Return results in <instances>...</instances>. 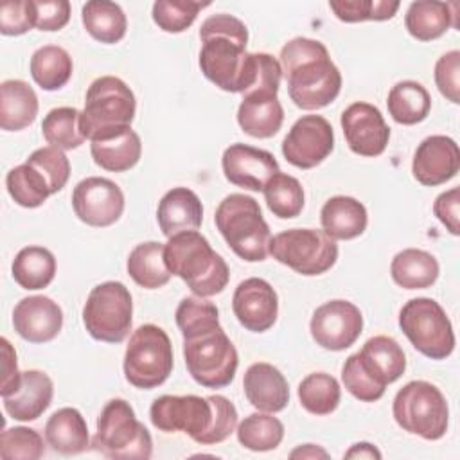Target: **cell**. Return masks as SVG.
<instances>
[{
  "label": "cell",
  "instance_id": "cell-43",
  "mask_svg": "<svg viewBox=\"0 0 460 460\" xmlns=\"http://www.w3.org/2000/svg\"><path fill=\"white\" fill-rule=\"evenodd\" d=\"M208 2H196V0H156L153 4V22L164 31L171 34H178L187 31L198 13L203 7H208Z\"/></svg>",
  "mask_w": 460,
  "mask_h": 460
},
{
  "label": "cell",
  "instance_id": "cell-7",
  "mask_svg": "<svg viewBox=\"0 0 460 460\" xmlns=\"http://www.w3.org/2000/svg\"><path fill=\"white\" fill-rule=\"evenodd\" d=\"M392 413L399 428L424 440H438L447 431V401L435 385L422 379L406 383L395 394Z\"/></svg>",
  "mask_w": 460,
  "mask_h": 460
},
{
  "label": "cell",
  "instance_id": "cell-15",
  "mask_svg": "<svg viewBox=\"0 0 460 460\" xmlns=\"http://www.w3.org/2000/svg\"><path fill=\"white\" fill-rule=\"evenodd\" d=\"M122 189L102 176H88L72 190V208L75 216L90 226H110L124 212Z\"/></svg>",
  "mask_w": 460,
  "mask_h": 460
},
{
  "label": "cell",
  "instance_id": "cell-6",
  "mask_svg": "<svg viewBox=\"0 0 460 460\" xmlns=\"http://www.w3.org/2000/svg\"><path fill=\"white\" fill-rule=\"evenodd\" d=\"M137 111L131 88L115 75H101L86 90L84 110L81 111V131L92 142L129 128Z\"/></svg>",
  "mask_w": 460,
  "mask_h": 460
},
{
  "label": "cell",
  "instance_id": "cell-23",
  "mask_svg": "<svg viewBox=\"0 0 460 460\" xmlns=\"http://www.w3.org/2000/svg\"><path fill=\"white\" fill-rule=\"evenodd\" d=\"M156 221L167 239L180 232L198 230L203 223L201 199L187 187H174L158 201Z\"/></svg>",
  "mask_w": 460,
  "mask_h": 460
},
{
  "label": "cell",
  "instance_id": "cell-25",
  "mask_svg": "<svg viewBox=\"0 0 460 460\" xmlns=\"http://www.w3.org/2000/svg\"><path fill=\"white\" fill-rule=\"evenodd\" d=\"M356 354L365 372L385 388L397 381L406 370L404 350L392 336H372Z\"/></svg>",
  "mask_w": 460,
  "mask_h": 460
},
{
  "label": "cell",
  "instance_id": "cell-54",
  "mask_svg": "<svg viewBox=\"0 0 460 460\" xmlns=\"http://www.w3.org/2000/svg\"><path fill=\"white\" fill-rule=\"evenodd\" d=\"M289 458H329V453L314 444H304L298 446L289 453Z\"/></svg>",
  "mask_w": 460,
  "mask_h": 460
},
{
  "label": "cell",
  "instance_id": "cell-27",
  "mask_svg": "<svg viewBox=\"0 0 460 460\" xmlns=\"http://www.w3.org/2000/svg\"><path fill=\"white\" fill-rule=\"evenodd\" d=\"M322 230L334 241L359 237L368 225V214L361 201L352 196H332L320 210Z\"/></svg>",
  "mask_w": 460,
  "mask_h": 460
},
{
  "label": "cell",
  "instance_id": "cell-40",
  "mask_svg": "<svg viewBox=\"0 0 460 460\" xmlns=\"http://www.w3.org/2000/svg\"><path fill=\"white\" fill-rule=\"evenodd\" d=\"M268 208L280 219L296 217L304 208L302 183L286 172L273 174L262 189Z\"/></svg>",
  "mask_w": 460,
  "mask_h": 460
},
{
  "label": "cell",
  "instance_id": "cell-3",
  "mask_svg": "<svg viewBox=\"0 0 460 460\" xmlns=\"http://www.w3.org/2000/svg\"><path fill=\"white\" fill-rule=\"evenodd\" d=\"M164 259L169 271L180 277L194 296L219 295L230 280L228 264L198 230L169 237L164 246Z\"/></svg>",
  "mask_w": 460,
  "mask_h": 460
},
{
  "label": "cell",
  "instance_id": "cell-53",
  "mask_svg": "<svg viewBox=\"0 0 460 460\" xmlns=\"http://www.w3.org/2000/svg\"><path fill=\"white\" fill-rule=\"evenodd\" d=\"M345 458H381V451L370 442H358L350 446Z\"/></svg>",
  "mask_w": 460,
  "mask_h": 460
},
{
  "label": "cell",
  "instance_id": "cell-4",
  "mask_svg": "<svg viewBox=\"0 0 460 460\" xmlns=\"http://www.w3.org/2000/svg\"><path fill=\"white\" fill-rule=\"evenodd\" d=\"M214 221L221 237L239 259L246 262L266 261L271 232L259 203L252 196L228 194L217 205Z\"/></svg>",
  "mask_w": 460,
  "mask_h": 460
},
{
  "label": "cell",
  "instance_id": "cell-42",
  "mask_svg": "<svg viewBox=\"0 0 460 460\" xmlns=\"http://www.w3.org/2000/svg\"><path fill=\"white\" fill-rule=\"evenodd\" d=\"M174 318L183 338L219 327V311L216 304L201 296H185L178 304Z\"/></svg>",
  "mask_w": 460,
  "mask_h": 460
},
{
  "label": "cell",
  "instance_id": "cell-10",
  "mask_svg": "<svg viewBox=\"0 0 460 460\" xmlns=\"http://www.w3.org/2000/svg\"><path fill=\"white\" fill-rule=\"evenodd\" d=\"M83 323L86 332L97 341H124L133 325L129 289L117 280H106L92 288L83 307Z\"/></svg>",
  "mask_w": 460,
  "mask_h": 460
},
{
  "label": "cell",
  "instance_id": "cell-9",
  "mask_svg": "<svg viewBox=\"0 0 460 460\" xmlns=\"http://www.w3.org/2000/svg\"><path fill=\"white\" fill-rule=\"evenodd\" d=\"M183 359L190 377L205 388L228 386L239 365L237 349L221 325L183 338Z\"/></svg>",
  "mask_w": 460,
  "mask_h": 460
},
{
  "label": "cell",
  "instance_id": "cell-38",
  "mask_svg": "<svg viewBox=\"0 0 460 460\" xmlns=\"http://www.w3.org/2000/svg\"><path fill=\"white\" fill-rule=\"evenodd\" d=\"M298 399L305 411L313 415H329L341 401V388L338 379L331 374L313 372L300 381Z\"/></svg>",
  "mask_w": 460,
  "mask_h": 460
},
{
  "label": "cell",
  "instance_id": "cell-33",
  "mask_svg": "<svg viewBox=\"0 0 460 460\" xmlns=\"http://www.w3.org/2000/svg\"><path fill=\"white\" fill-rule=\"evenodd\" d=\"M86 32L106 45L119 43L128 31V18L122 7L110 0H90L81 9Z\"/></svg>",
  "mask_w": 460,
  "mask_h": 460
},
{
  "label": "cell",
  "instance_id": "cell-2",
  "mask_svg": "<svg viewBox=\"0 0 460 460\" xmlns=\"http://www.w3.org/2000/svg\"><path fill=\"white\" fill-rule=\"evenodd\" d=\"M280 68L295 106L311 111L329 106L341 90V74L327 47L313 38H293L280 49Z\"/></svg>",
  "mask_w": 460,
  "mask_h": 460
},
{
  "label": "cell",
  "instance_id": "cell-39",
  "mask_svg": "<svg viewBox=\"0 0 460 460\" xmlns=\"http://www.w3.org/2000/svg\"><path fill=\"white\" fill-rule=\"evenodd\" d=\"M41 133L52 147L61 151L77 149L86 140L81 131V111L70 106L50 110L41 122Z\"/></svg>",
  "mask_w": 460,
  "mask_h": 460
},
{
  "label": "cell",
  "instance_id": "cell-31",
  "mask_svg": "<svg viewBox=\"0 0 460 460\" xmlns=\"http://www.w3.org/2000/svg\"><path fill=\"white\" fill-rule=\"evenodd\" d=\"M440 268L437 259L420 248H404L395 253L390 264L392 280L404 289H426L438 279Z\"/></svg>",
  "mask_w": 460,
  "mask_h": 460
},
{
  "label": "cell",
  "instance_id": "cell-13",
  "mask_svg": "<svg viewBox=\"0 0 460 460\" xmlns=\"http://www.w3.org/2000/svg\"><path fill=\"white\" fill-rule=\"evenodd\" d=\"M334 149V131L322 115H302L282 140L286 162L298 169L320 165Z\"/></svg>",
  "mask_w": 460,
  "mask_h": 460
},
{
  "label": "cell",
  "instance_id": "cell-36",
  "mask_svg": "<svg viewBox=\"0 0 460 460\" xmlns=\"http://www.w3.org/2000/svg\"><path fill=\"white\" fill-rule=\"evenodd\" d=\"M31 75L34 83L47 92L63 88L74 72L70 54L59 45H43L31 56Z\"/></svg>",
  "mask_w": 460,
  "mask_h": 460
},
{
  "label": "cell",
  "instance_id": "cell-51",
  "mask_svg": "<svg viewBox=\"0 0 460 460\" xmlns=\"http://www.w3.org/2000/svg\"><path fill=\"white\" fill-rule=\"evenodd\" d=\"M458 207H460V189L458 187H453V189L438 194L433 203V214L446 226V230L453 235L460 234Z\"/></svg>",
  "mask_w": 460,
  "mask_h": 460
},
{
  "label": "cell",
  "instance_id": "cell-37",
  "mask_svg": "<svg viewBox=\"0 0 460 460\" xmlns=\"http://www.w3.org/2000/svg\"><path fill=\"white\" fill-rule=\"evenodd\" d=\"M237 440L250 451L277 449L284 438V424L268 411H255L237 424Z\"/></svg>",
  "mask_w": 460,
  "mask_h": 460
},
{
  "label": "cell",
  "instance_id": "cell-28",
  "mask_svg": "<svg viewBox=\"0 0 460 460\" xmlns=\"http://www.w3.org/2000/svg\"><path fill=\"white\" fill-rule=\"evenodd\" d=\"M458 4H446L437 0H417L411 2L404 14V27L411 38L419 41H431L446 34L455 22Z\"/></svg>",
  "mask_w": 460,
  "mask_h": 460
},
{
  "label": "cell",
  "instance_id": "cell-17",
  "mask_svg": "<svg viewBox=\"0 0 460 460\" xmlns=\"http://www.w3.org/2000/svg\"><path fill=\"white\" fill-rule=\"evenodd\" d=\"M232 311L246 331L266 332L279 316L277 291L264 279H244L234 291Z\"/></svg>",
  "mask_w": 460,
  "mask_h": 460
},
{
  "label": "cell",
  "instance_id": "cell-29",
  "mask_svg": "<svg viewBox=\"0 0 460 460\" xmlns=\"http://www.w3.org/2000/svg\"><path fill=\"white\" fill-rule=\"evenodd\" d=\"M38 95L22 79H7L0 84V128L4 131H22L38 115Z\"/></svg>",
  "mask_w": 460,
  "mask_h": 460
},
{
  "label": "cell",
  "instance_id": "cell-16",
  "mask_svg": "<svg viewBox=\"0 0 460 460\" xmlns=\"http://www.w3.org/2000/svg\"><path fill=\"white\" fill-rule=\"evenodd\" d=\"M341 129L349 149L359 156H379L390 140V128L379 108L370 102H352L341 113Z\"/></svg>",
  "mask_w": 460,
  "mask_h": 460
},
{
  "label": "cell",
  "instance_id": "cell-12",
  "mask_svg": "<svg viewBox=\"0 0 460 460\" xmlns=\"http://www.w3.org/2000/svg\"><path fill=\"white\" fill-rule=\"evenodd\" d=\"M270 255L304 277H314L336 264L338 244L323 230L289 228L271 237Z\"/></svg>",
  "mask_w": 460,
  "mask_h": 460
},
{
  "label": "cell",
  "instance_id": "cell-49",
  "mask_svg": "<svg viewBox=\"0 0 460 460\" xmlns=\"http://www.w3.org/2000/svg\"><path fill=\"white\" fill-rule=\"evenodd\" d=\"M435 84L453 104L460 102V52L449 50L435 63Z\"/></svg>",
  "mask_w": 460,
  "mask_h": 460
},
{
  "label": "cell",
  "instance_id": "cell-24",
  "mask_svg": "<svg viewBox=\"0 0 460 460\" xmlns=\"http://www.w3.org/2000/svg\"><path fill=\"white\" fill-rule=\"evenodd\" d=\"M284 122V108L277 93L253 92L241 99L237 108L239 128L253 138H271Z\"/></svg>",
  "mask_w": 460,
  "mask_h": 460
},
{
  "label": "cell",
  "instance_id": "cell-14",
  "mask_svg": "<svg viewBox=\"0 0 460 460\" xmlns=\"http://www.w3.org/2000/svg\"><path fill=\"white\" fill-rule=\"evenodd\" d=\"M309 331L316 345L327 350H345L363 332V314L349 300H329L314 309Z\"/></svg>",
  "mask_w": 460,
  "mask_h": 460
},
{
  "label": "cell",
  "instance_id": "cell-50",
  "mask_svg": "<svg viewBox=\"0 0 460 460\" xmlns=\"http://www.w3.org/2000/svg\"><path fill=\"white\" fill-rule=\"evenodd\" d=\"M34 27L40 31H61L70 20V4L66 0H32Z\"/></svg>",
  "mask_w": 460,
  "mask_h": 460
},
{
  "label": "cell",
  "instance_id": "cell-1",
  "mask_svg": "<svg viewBox=\"0 0 460 460\" xmlns=\"http://www.w3.org/2000/svg\"><path fill=\"white\" fill-rule=\"evenodd\" d=\"M149 417L164 433L181 431L201 446H212L235 431L239 415L225 395H160L153 401Z\"/></svg>",
  "mask_w": 460,
  "mask_h": 460
},
{
  "label": "cell",
  "instance_id": "cell-45",
  "mask_svg": "<svg viewBox=\"0 0 460 460\" xmlns=\"http://www.w3.org/2000/svg\"><path fill=\"white\" fill-rule=\"evenodd\" d=\"M43 453V437L32 428L14 426L0 435V456L4 460H38Z\"/></svg>",
  "mask_w": 460,
  "mask_h": 460
},
{
  "label": "cell",
  "instance_id": "cell-26",
  "mask_svg": "<svg viewBox=\"0 0 460 460\" xmlns=\"http://www.w3.org/2000/svg\"><path fill=\"white\" fill-rule=\"evenodd\" d=\"M90 153L95 165L101 169L110 172H124L138 164L142 156V140L129 126L102 138L92 140Z\"/></svg>",
  "mask_w": 460,
  "mask_h": 460
},
{
  "label": "cell",
  "instance_id": "cell-5",
  "mask_svg": "<svg viewBox=\"0 0 460 460\" xmlns=\"http://www.w3.org/2000/svg\"><path fill=\"white\" fill-rule=\"evenodd\" d=\"M92 447L113 460H147L153 455V438L124 399H111L97 417Z\"/></svg>",
  "mask_w": 460,
  "mask_h": 460
},
{
  "label": "cell",
  "instance_id": "cell-32",
  "mask_svg": "<svg viewBox=\"0 0 460 460\" xmlns=\"http://www.w3.org/2000/svg\"><path fill=\"white\" fill-rule=\"evenodd\" d=\"M164 246L158 241H146L129 252L126 268L133 282L140 288L158 289L171 280L172 273L165 264Z\"/></svg>",
  "mask_w": 460,
  "mask_h": 460
},
{
  "label": "cell",
  "instance_id": "cell-21",
  "mask_svg": "<svg viewBox=\"0 0 460 460\" xmlns=\"http://www.w3.org/2000/svg\"><path fill=\"white\" fill-rule=\"evenodd\" d=\"M243 390L248 402L259 411L279 413L289 402V386L284 374L266 361L253 363L246 368Z\"/></svg>",
  "mask_w": 460,
  "mask_h": 460
},
{
  "label": "cell",
  "instance_id": "cell-8",
  "mask_svg": "<svg viewBox=\"0 0 460 460\" xmlns=\"http://www.w3.org/2000/svg\"><path fill=\"white\" fill-rule=\"evenodd\" d=\"M172 345L167 332L146 323L133 331L124 352V377L140 390H153L167 381L172 372Z\"/></svg>",
  "mask_w": 460,
  "mask_h": 460
},
{
  "label": "cell",
  "instance_id": "cell-44",
  "mask_svg": "<svg viewBox=\"0 0 460 460\" xmlns=\"http://www.w3.org/2000/svg\"><path fill=\"white\" fill-rule=\"evenodd\" d=\"M397 0H332L331 11L345 23L358 22H385L392 20L399 9Z\"/></svg>",
  "mask_w": 460,
  "mask_h": 460
},
{
  "label": "cell",
  "instance_id": "cell-52",
  "mask_svg": "<svg viewBox=\"0 0 460 460\" xmlns=\"http://www.w3.org/2000/svg\"><path fill=\"white\" fill-rule=\"evenodd\" d=\"M2 345V397L11 395L22 379V372L18 370V361H16V350L9 343L7 338L0 340Z\"/></svg>",
  "mask_w": 460,
  "mask_h": 460
},
{
  "label": "cell",
  "instance_id": "cell-35",
  "mask_svg": "<svg viewBox=\"0 0 460 460\" xmlns=\"http://www.w3.org/2000/svg\"><path fill=\"white\" fill-rule=\"evenodd\" d=\"M390 117L402 126L422 122L431 110L429 92L419 81H399L392 86L386 99Z\"/></svg>",
  "mask_w": 460,
  "mask_h": 460
},
{
  "label": "cell",
  "instance_id": "cell-48",
  "mask_svg": "<svg viewBox=\"0 0 460 460\" xmlns=\"http://www.w3.org/2000/svg\"><path fill=\"white\" fill-rule=\"evenodd\" d=\"M32 27V0H9L0 5V32L4 36H22Z\"/></svg>",
  "mask_w": 460,
  "mask_h": 460
},
{
  "label": "cell",
  "instance_id": "cell-22",
  "mask_svg": "<svg viewBox=\"0 0 460 460\" xmlns=\"http://www.w3.org/2000/svg\"><path fill=\"white\" fill-rule=\"evenodd\" d=\"M54 397V383L41 370H23L18 388L2 397L4 410L20 422L36 420L50 406Z\"/></svg>",
  "mask_w": 460,
  "mask_h": 460
},
{
  "label": "cell",
  "instance_id": "cell-18",
  "mask_svg": "<svg viewBox=\"0 0 460 460\" xmlns=\"http://www.w3.org/2000/svg\"><path fill=\"white\" fill-rule=\"evenodd\" d=\"M221 167L225 178L232 185L255 192L262 190L268 180L280 171L279 162L270 151L241 142L232 144L223 151Z\"/></svg>",
  "mask_w": 460,
  "mask_h": 460
},
{
  "label": "cell",
  "instance_id": "cell-46",
  "mask_svg": "<svg viewBox=\"0 0 460 460\" xmlns=\"http://www.w3.org/2000/svg\"><path fill=\"white\" fill-rule=\"evenodd\" d=\"M25 164L34 167L45 178V181L49 183L50 194L59 192L70 178V160L61 149L52 146L32 151L25 160Z\"/></svg>",
  "mask_w": 460,
  "mask_h": 460
},
{
  "label": "cell",
  "instance_id": "cell-30",
  "mask_svg": "<svg viewBox=\"0 0 460 460\" xmlns=\"http://www.w3.org/2000/svg\"><path fill=\"white\" fill-rule=\"evenodd\" d=\"M47 444L61 455H79L90 444L88 426L79 410L65 406L54 411L45 424Z\"/></svg>",
  "mask_w": 460,
  "mask_h": 460
},
{
  "label": "cell",
  "instance_id": "cell-47",
  "mask_svg": "<svg viewBox=\"0 0 460 460\" xmlns=\"http://www.w3.org/2000/svg\"><path fill=\"white\" fill-rule=\"evenodd\" d=\"M341 381L350 395L363 402L379 401L385 395V386L377 385L361 367L358 354H350L341 367Z\"/></svg>",
  "mask_w": 460,
  "mask_h": 460
},
{
  "label": "cell",
  "instance_id": "cell-20",
  "mask_svg": "<svg viewBox=\"0 0 460 460\" xmlns=\"http://www.w3.org/2000/svg\"><path fill=\"white\" fill-rule=\"evenodd\" d=\"M13 327L29 343H47L59 334L63 311L58 302L45 295L25 296L14 305Z\"/></svg>",
  "mask_w": 460,
  "mask_h": 460
},
{
  "label": "cell",
  "instance_id": "cell-11",
  "mask_svg": "<svg viewBox=\"0 0 460 460\" xmlns=\"http://www.w3.org/2000/svg\"><path fill=\"white\" fill-rule=\"evenodd\" d=\"M399 327L413 349L429 359H446L455 350L451 320L433 298L408 300L399 313Z\"/></svg>",
  "mask_w": 460,
  "mask_h": 460
},
{
  "label": "cell",
  "instance_id": "cell-19",
  "mask_svg": "<svg viewBox=\"0 0 460 460\" xmlns=\"http://www.w3.org/2000/svg\"><path fill=\"white\" fill-rule=\"evenodd\" d=\"M460 169L458 144L446 135H431L424 138L411 160L413 178L426 187H437L456 176Z\"/></svg>",
  "mask_w": 460,
  "mask_h": 460
},
{
  "label": "cell",
  "instance_id": "cell-34",
  "mask_svg": "<svg viewBox=\"0 0 460 460\" xmlns=\"http://www.w3.org/2000/svg\"><path fill=\"white\" fill-rule=\"evenodd\" d=\"M11 273L22 289H43L56 277V257L43 246H25L16 253Z\"/></svg>",
  "mask_w": 460,
  "mask_h": 460
},
{
  "label": "cell",
  "instance_id": "cell-41",
  "mask_svg": "<svg viewBox=\"0 0 460 460\" xmlns=\"http://www.w3.org/2000/svg\"><path fill=\"white\" fill-rule=\"evenodd\" d=\"M5 187L14 203L23 208H36L50 196L49 183L29 164L13 167L5 176Z\"/></svg>",
  "mask_w": 460,
  "mask_h": 460
}]
</instances>
